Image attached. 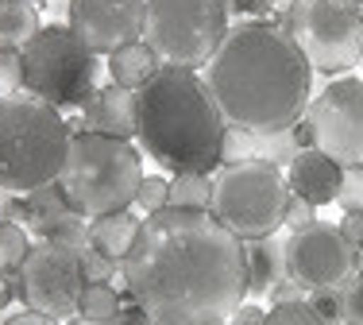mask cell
Returning <instances> with one entry per match:
<instances>
[{"label":"cell","instance_id":"277c9868","mask_svg":"<svg viewBox=\"0 0 363 325\" xmlns=\"http://www.w3.org/2000/svg\"><path fill=\"white\" fill-rule=\"evenodd\" d=\"M70 124L31 93H0V190L31 194L55 182L70 155Z\"/></svg>","mask_w":363,"mask_h":325},{"label":"cell","instance_id":"ffe728a7","mask_svg":"<svg viewBox=\"0 0 363 325\" xmlns=\"http://www.w3.org/2000/svg\"><path fill=\"white\" fill-rule=\"evenodd\" d=\"M120 314V294L112 290V283H85L82 302H77V318L97 321V325H112Z\"/></svg>","mask_w":363,"mask_h":325},{"label":"cell","instance_id":"4fadbf2b","mask_svg":"<svg viewBox=\"0 0 363 325\" xmlns=\"http://www.w3.org/2000/svg\"><path fill=\"white\" fill-rule=\"evenodd\" d=\"M147 0H70L66 4V28L97 55L128 47L143 39Z\"/></svg>","mask_w":363,"mask_h":325},{"label":"cell","instance_id":"9a60e30c","mask_svg":"<svg viewBox=\"0 0 363 325\" xmlns=\"http://www.w3.org/2000/svg\"><path fill=\"white\" fill-rule=\"evenodd\" d=\"M77 132H101L116 136V140H132L135 136V89L124 85H105L82 105V121Z\"/></svg>","mask_w":363,"mask_h":325},{"label":"cell","instance_id":"6da1fadb","mask_svg":"<svg viewBox=\"0 0 363 325\" xmlns=\"http://www.w3.org/2000/svg\"><path fill=\"white\" fill-rule=\"evenodd\" d=\"M124 287L155 325L228 321L247 298V252L209 209H167L143 217L124 260Z\"/></svg>","mask_w":363,"mask_h":325},{"label":"cell","instance_id":"d6986e66","mask_svg":"<svg viewBox=\"0 0 363 325\" xmlns=\"http://www.w3.org/2000/svg\"><path fill=\"white\" fill-rule=\"evenodd\" d=\"M39 28V8L31 0H0V50H23Z\"/></svg>","mask_w":363,"mask_h":325},{"label":"cell","instance_id":"d590c367","mask_svg":"<svg viewBox=\"0 0 363 325\" xmlns=\"http://www.w3.org/2000/svg\"><path fill=\"white\" fill-rule=\"evenodd\" d=\"M263 318H267V310H263V306L244 302V306H240V310L228 318V325H263Z\"/></svg>","mask_w":363,"mask_h":325},{"label":"cell","instance_id":"f1b7e54d","mask_svg":"<svg viewBox=\"0 0 363 325\" xmlns=\"http://www.w3.org/2000/svg\"><path fill=\"white\" fill-rule=\"evenodd\" d=\"M336 205L344 213H363V167H344V182L336 194Z\"/></svg>","mask_w":363,"mask_h":325},{"label":"cell","instance_id":"2e32d148","mask_svg":"<svg viewBox=\"0 0 363 325\" xmlns=\"http://www.w3.org/2000/svg\"><path fill=\"white\" fill-rule=\"evenodd\" d=\"M244 252H247V298L271 294V287L286 279V241L259 236V241H244Z\"/></svg>","mask_w":363,"mask_h":325},{"label":"cell","instance_id":"5b68a950","mask_svg":"<svg viewBox=\"0 0 363 325\" xmlns=\"http://www.w3.org/2000/svg\"><path fill=\"white\" fill-rule=\"evenodd\" d=\"M58 182L70 205L85 217L116 213L135 205V190L143 182V159L128 140L101 132H74Z\"/></svg>","mask_w":363,"mask_h":325},{"label":"cell","instance_id":"d4e9b609","mask_svg":"<svg viewBox=\"0 0 363 325\" xmlns=\"http://www.w3.org/2000/svg\"><path fill=\"white\" fill-rule=\"evenodd\" d=\"M336 306H340V321L363 325V275L359 271L336 287Z\"/></svg>","mask_w":363,"mask_h":325},{"label":"cell","instance_id":"f546056e","mask_svg":"<svg viewBox=\"0 0 363 325\" xmlns=\"http://www.w3.org/2000/svg\"><path fill=\"white\" fill-rule=\"evenodd\" d=\"M0 89H23V50H0Z\"/></svg>","mask_w":363,"mask_h":325},{"label":"cell","instance_id":"cb8c5ba5","mask_svg":"<svg viewBox=\"0 0 363 325\" xmlns=\"http://www.w3.org/2000/svg\"><path fill=\"white\" fill-rule=\"evenodd\" d=\"M263 325H328L321 314L309 306V298L306 302H279V306H271L267 310V318Z\"/></svg>","mask_w":363,"mask_h":325},{"label":"cell","instance_id":"30bf717a","mask_svg":"<svg viewBox=\"0 0 363 325\" xmlns=\"http://www.w3.org/2000/svg\"><path fill=\"white\" fill-rule=\"evenodd\" d=\"M82 252L85 248L50 244V241L31 244L28 260L20 263L23 302H28V310L47 314V318H55V321L74 318L77 302H82V290H85Z\"/></svg>","mask_w":363,"mask_h":325},{"label":"cell","instance_id":"e0dca14e","mask_svg":"<svg viewBox=\"0 0 363 325\" xmlns=\"http://www.w3.org/2000/svg\"><path fill=\"white\" fill-rule=\"evenodd\" d=\"M140 228L143 221L128 209H116V213H101V217H89V248H97L101 255L108 260H128V252L140 241Z\"/></svg>","mask_w":363,"mask_h":325},{"label":"cell","instance_id":"836d02e7","mask_svg":"<svg viewBox=\"0 0 363 325\" xmlns=\"http://www.w3.org/2000/svg\"><path fill=\"white\" fill-rule=\"evenodd\" d=\"M224 12H244V16H255V20H263V16H271L274 0H220Z\"/></svg>","mask_w":363,"mask_h":325},{"label":"cell","instance_id":"b9f144b4","mask_svg":"<svg viewBox=\"0 0 363 325\" xmlns=\"http://www.w3.org/2000/svg\"><path fill=\"white\" fill-rule=\"evenodd\" d=\"M213 325H228V321H213Z\"/></svg>","mask_w":363,"mask_h":325},{"label":"cell","instance_id":"3957f363","mask_svg":"<svg viewBox=\"0 0 363 325\" xmlns=\"http://www.w3.org/2000/svg\"><path fill=\"white\" fill-rule=\"evenodd\" d=\"M224 128L228 121L197 70L159 66L135 89V140L170 175H213L220 167Z\"/></svg>","mask_w":363,"mask_h":325},{"label":"cell","instance_id":"ab89813d","mask_svg":"<svg viewBox=\"0 0 363 325\" xmlns=\"http://www.w3.org/2000/svg\"><path fill=\"white\" fill-rule=\"evenodd\" d=\"M31 4H35V8H39V4H47V0H31Z\"/></svg>","mask_w":363,"mask_h":325},{"label":"cell","instance_id":"44dd1931","mask_svg":"<svg viewBox=\"0 0 363 325\" xmlns=\"http://www.w3.org/2000/svg\"><path fill=\"white\" fill-rule=\"evenodd\" d=\"M170 205L174 209H209L213 175H174L170 178Z\"/></svg>","mask_w":363,"mask_h":325},{"label":"cell","instance_id":"52a82bcc","mask_svg":"<svg viewBox=\"0 0 363 325\" xmlns=\"http://www.w3.org/2000/svg\"><path fill=\"white\" fill-rule=\"evenodd\" d=\"M101 58L62 23L39 28L23 47V93L55 109H82L97 93Z\"/></svg>","mask_w":363,"mask_h":325},{"label":"cell","instance_id":"83f0119b","mask_svg":"<svg viewBox=\"0 0 363 325\" xmlns=\"http://www.w3.org/2000/svg\"><path fill=\"white\" fill-rule=\"evenodd\" d=\"M82 271H85V283H112V275L124 271V263L101 255L97 248H85V252H82Z\"/></svg>","mask_w":363,"mask_h":325},{"label":"cell","instance_id":"f35d334b","mask_svg":"<svg viewBox=\"0 0 363 325\" xmlns=\"http://www.w3.org/2000/svg\"><path fill=\"white\" fill-rule=\"evenodd\" d=\"M359 275H363V248H359Z\"/></svg>","mask_w":363,"mask_h":325},{"label":"cell","instance_id":"603a6c76","mask_svg":"<svg viewBox=\"0 0 363 325\" xmlns=\"http://www.w3.org/2000/svg\"><path fill=\"white\" fill-rule=\"evenodd\" d=\"M298 140H294V132L286 128V132H267V136H255V159L271 162V167L286 170L294 155H298Z\"/></svg>","mask_w":363,"mask_h":325},{"label":"cell","instance_id":"74e56055","mask_svg":"<svg viewBox=\"0 0 363 325\" xmlns=\"http://www.w3.org/2000/svg\"><path fill=\"white\" fill-rule=\"evenodd\" d=\"M66 325H97V321H85V318H74V321H66Z\"/></svg>","mask_w":363,"mask_h":325},{"label":"cell","instance_id":"ac0fdd59","mask_svg":"<svg viewBox=\"0 0 363 325\" xmlns=\"http://www.w3.org/2000/svg\"><path fill=\"white\" fill-rule=\"evenodd\" d=\"M159 66H162L159 55L140 39V43H128V47H120L108 55V78L116 85H124V89H143V85L159 74Z\"/></svg>","mask_w":363,"mask_h":325},{"label":"cell","instance_id":"9c48e42d","mask_svg":"<svg viewBox=\"0 0 363 325\" xmlns=\"http://www.w3.org/2000/svg\"><path fill=\"white\" fill-rule=\"evenodd\" d=\"M282 28L294 35L309 66L321 74H344L363 50V8L352 0H294Z\"/></svg>","mask_w":363,"mask_h":325},{"label":"cell","instance_id":"7c38bea8","mask_svg":"<svg viewBox=\"0 0 363 325\" xmlns=\"http://www.w3.org/2000/svg\"><path fill=\"white\" fill-rule=\"evenodd\" d=\"M359 271V248L344 241L340 225H313L298 228L286 236V275L298 279L306 290L340 287Z\"/></svg>","mask_w":363,"mask_h":325},{"label":"cell","instance_id":"484cf974","mask_svg":"<svg viewBox=\"0 0 363 325\" xmlns=\"http://www.w3.org/2000/svg\"><path fill=\"white\" fill-rule=\"evenodd\" d=\"M247 159H255V132L228 124V128H224L220 162H224V167H232V162H247Z\"/></svg>","mask_w":363,"mask_h":325},{"label":"cell","instance_id":"e575fe53","mask_svg":"<svg viewBox=\"0 0 363 325\" xmlns=\"http://www.w3.org/2000/svg\"><path fill=\"white\" fill-rule=\"evenodd\" d=\"M340 233H344V241H348V244L363 248V213H344Z\"/></svg>","mask_w":363,"mask_h":325},{"label":"cell","instance_id":"7bdbcfd3","mask_svg":"<svg viewBox=\"0 0 363 325\" xmlns=\"http://www.w3.org/2000/svg\"><path fill=\"white\" fill-rule=\"evenodd\" d=\"M333 325H348V321H333Z\"/></svg>","mask_w":363,"mask_h":325},{"label":"cell","instance_id":"7402d4cb","mask_svg":"<svg viewBox=\"0 0 363 325\" xmlns=\"http://www.w3.org/2000/svg\"><path fill=\"white\" fill-rule=\"evenodd\" d=\"M28 252H31L28 228L16 225V221H0V275L20 271V263L28 260Z\"/></svg>","mask_w":363,"mask_h":325},{"label":"cell","instance_id":"4dcf8cb0","mask_svg":"<svg viewBox=\"0 0 363 325\" xmlns=\"http://www.w3.org/2000/svg\"><path fill=\"white\" fill-rule=\"evenodd\" d=\"M112 325H155V321H151V314H147L143 306L132 298V290L124 287V294H120V314H116V321H112Z\"/></svg>","mask_w":363,"mask_h":325},{"label":"cell","instance_id":"d6a6232c","mask_svg":"<svg viewBox=\"0 0 363 325\" xmlns=\"http://www.w3.org/2000/svg\"><path fill=\"white\" fill-rule=\"evenodd\" d=\"M309 298V290L298 283V279H282V283H274L271 287V306H279V302H306Z\"/></svg>","mask_w":363,"mask_h":325},{"label":"cell","instance_id":"8992f818","mask_svg":"<svg viewBox=\"0 0 363 325\" xmlns=\"http://www.w3.org/2000/svg\"><path fill=\"white\" fill-rule=\"evenodd\" d=\"M286 175L263 159H247L217 170L209 213L240 241H259V236H274L286 225Z\"/></svg>","mask_w":363,"mask_h":325},{"label":"cell","instance_id":"ba28073f","mask_svg":"<svg viewBox=\"0 0 363 325\" xmlns=\"http://www.w3.org/2000/svg\"><path fill=\"white\" fill-rule=\"evenodd\" d=\"M224 35L228 12L220 0H147L143 43L159 55L162 66H209Z\"/></svg>","mask_w":363,"mask_h":325},{"label":"cell","instance_id":"8d00e7d4","mask_svg":"<svg viewBox=\"0 0 363 325\" xmlns=\"http://www.w3.org/2000/svg\"><path fill=\"white\" fill-rule=\"evenodd\" d=\"M4 325H58L55 318H47V314H35V310H23V314H12Z\"/></svg>","mask_w":363,"mask_h":325},{"label":"cell","instance_id":"60d3db41","mask_svg":"<svg viewBox=\"0 0 363 325\" xmlns=\"http://www.w3.org/2000/svg\"><path fill=\"white\" fill-rule=\"evenodd\" d=\"M352 4H359V8H363V0H352Z\"/></svg>","mask_w":363,"mask_h":325},{"label":"cell","instance_id":"ee69618b","mask_svg":"<svg viewBox=\"0 0 363 325\" xmlns=\"http://www.w3.org/2000/svg\"><path fill=\"white\" fill-rule=\"evenodd\" d=\"M359 62H363V50H359Z\"/></svg>","mask_w":363,"mask_h":325},{"label":"cell","instance_id":"5bb4252c","mask_svg":"<svg viewBox=\"0 0 363 325\" xmlns=\"http://www.w3.org/2000/svg\"><path fill=\"white\" fill-rule=\"evenodd\" d=\"M344 182V167L336 159H328L321 148H306L294 155L286 167V186L294 198H306L309 205H328L336 202Z\"/></svg>","mask_w":363,"mask_h":325},{"label":"cell","instance_id":"1f68e13d","mask_svg":"<svg viewBox=\"0 0 363 325\" xmlns=\"http://www.w3.org/2000/svg\"><path fill=\"white\" fill-rule=\"evenodd\" d=\"M313 221H317V205H309L306 198H294V194H290V202H286V225H290V233L313 225Z\"/></svg>","mask_w":363,"mask_h":325},{"label":"cell","instance_id":"7a4b0ae2","mask_svg":"<svg viewBox=\"0 0 363 325\" xmlns=\"http://www.w3.org/2000/svg\"><path fill=\"white\" fill-rule=\"evenodd\" d=\"M205 82L224 121L267 136L286 132L306 116L313 93V66L286 28L247 20L228 28Z\"/></svg>","mask_w":363,"mask_h":325},{"label":"cell","instance_id":"4316f807","mask_svg":"<svg viewBox=\"0 0 363 325\" xmlns=\"http://www.w3.org/2000/svg\"><path fill=\"white\" fill-rule=\"evenodd\" d=\"M135 205H140L147 217L159 213V209H167V205H170V182H167V178H159V175H143L140 190H135Z\"/></svg>","mask_w":363,"mask_h":325},{"label":"cell","instance_id":"8fae6325","mask_svg":"<svg viewBox=\"0 0 363 325\" xmlns=\"http://www.w3.org/2000/svg\"><path fill=\"white\" fill-rule=\"evenodd\" d=\"M313 148L340 167H363V78L328 82L306 109Z\"/></svg>","mask_w":363,"mask_h":325}]
</instances>
